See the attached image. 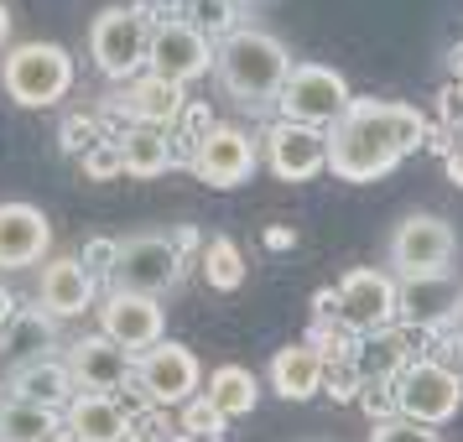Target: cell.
<instances>
[{
	"label": "cell",
	"instance_id": "cell-28",
	"mask_svg": "<svg viewBox=\"0 0 463 442\" xmlns=\"http://www.w3.org/2000/svg\"><path fill=\"white\" fill-rule=\"evenodd\" d=\"M5 343H11L22 359L58 354V317L43 313V307H22V313H16V323H11V334H5Z\"/></svg>",
	"mask_w": 463,
	"mask_h": 442
},
{
	"label": "cell",
	"instance_id": "cell-17",
	"mask_svg": "<svg viewBox=\"0 0 463 442\" xmlns=\"http://www.w3.org/2000/svg\"><path fill=\"white\" fill-rule=\"evenodd\" d=\"M63 359H68V370H73V380H79V390L115 396V390H126L130 380H136V354H130L126 343H115L109 334L73 338L63 349Z\"/></svg>",
	"mask_w": 463,
	"mask_h": 442
},
{
	"label": "cell",
	"instance_id": "cell-7",
	"mask_svg": "<svg viewBox=\"0 0 463 442\" xmlns=\"http://www.w3.org/2000/svg\"><path fill=\"white\" fill-rule=\"evenodd\" d=\"M385 260H391V271H396L401 281H406V276L453 271V260H458V230H453L442 213H406L396 230H391Z\"/></svg>",
	"mask_w": 463,
	"mask_h": 442
},
{
	"label": "cell",
	"instance_id": "cell-25",
	"mask_svg": "<svg viewBox=\"0 0 463 442\" xmlns=\"http://www.w3.org/2000/svg\"><path fill=\"white\" fill-rule=\"evenodd\" d=\"M203 396L213 400V411L224 421H240L260 406V380H255L245 364H219V370L203 380Z\"/></svg>",
	"mask_w": 463,
	"mask_h": 442
},
{
	"label": "cell",
	"instance_id": "cell-39",
	"mask_svg": "<svg viewBox=\"0 0 463 442\" xmlns=\"http://www.w3.org/2000/svg\"><path fill=\"white\" fill-rule=\"evenodd\" d=\"M172 442H224V437H219V432H177Z\"/></svg>",
	"mask_w": 463,
	"mask_h": 442
},
{
	"label": "cell",
	"instance_id": "cell-37",
	"mask_svg": "<svg viewBox=\"0 0 463 442\" xmlns=\"http://www.w3.org/2000/svg\"><path fill=\"white\" fill-rule=\"evenodd\" d=\"M442 167H448V177H453V183L463 188V141H453V146H448V156H442Z\"/></svg>",
	"mask_w": 463,
	"mask_h": 442
},
{
	"label": "cell",
	"instance_id": "cell-14",
	"mask_svg": "<svg viewBox=\"0 0 463 442\" xmlns=\"http://www.w3.org/2000/svg\"><path fill=\"white\" fill-rule=\"evenodd\" d=\"M37 307L52 313L58 323L94 313L99 307V276L89 271L79 255H47L37 266Z\"/></svg>",
	"mask_w": 463,
	"mask_h": 442
},
{
	"label": "cell",
	"instance_id": "cell-8",
	"mask_svg": "<svg viewBox=\"0 0 463 442\" xmlns=\"http://www.w3.org/2000/svg\"><path fill=\"white\" fill-rule=\"evenodd\" d=\"M396 390V411L401 417L421 421V427H448V421L458 417L463 406V370L453 364H442V359H411L401 380L391 385Z\"/></svg>",
	"mask_w": 463,
	"mask_h": 442
},
{
	"label": "cell",
	"instance_id": "cell-41",
	"mask_svg": "<svg viewBox=\"0 0 463 442\" xmlns=\"http://www.w3.org/2000/svg\"><path fill=\"white\" fill-rule=\"evenodd\" d=\"M448 63H453V73H458V84H463V42L453 47V58H448Z\"/></svg>",
	"mask_w": 463,
	"mask_h": 442
},
{
	"label": "cell",
	"instance_id": "cell-34",
	"mask_svg": "<svg viewBox=\"0 0 463 442\" xmlns=\"http://www.w3.org/2000/svg\"><path fill=\"white\" fill-rule=\"evenodd\" d=\"M115 250H120V240H89L84 250H79V260H84L99 281H109V271H115Z\"/></svg>",
	"mask_w": 463,
	"mask_h": 442
},
{
	"label": "cell",
	"instance_id": "cell-9",
	"mask_svg": "<svg viewBox=\"0 0 463 442\" xmlns=\"http://www.w3.org/2000/svg\"><path fill=\"white\" fill-rule=\"evenodd\" d=\"M354 105L349 94V79L338 68H323V63H297L281 99H276V115L281 120H297V126H317V130H334Z\"/></svg>",
	"mask_w": 463,
	"mask_h": 442
},
{
	"label": "cell",
	"instance_id": "cell-30",
	"mask_svg": "<svg viewBox=\"0 0 463 442\" xmlns=\"http://www.w3.org/2000/svg\"><path fill=\"white\" fill-rule=\"evenodd\" d=\"M99 141H109V136H105V126H99L94 115H73V120H63V156L84 162Z\"/></svg>",
	"mask_w": 463,
	"mask_h": 442
},
{
	"label": "cell",
	"instance_id": "cell-11",
	"mask_svg": "<svg viewBox=\"0 0 463 442\" xmlns=\"http://www.w3.org/2000/svg\"><path fill=\"white\" fill-rule=\"evenodd\" d=\"M213 52H219V42H213L209 32H198L188 16H167V22H156V32H151L146 73L188 89V84H198V79L213 73Z\"/></svg>",
	"mask_w": 463,
	"mask_h": 442
},
{
	"label": "cell",
	"instance_id": "cell-26",
	"mask_svg": "<svg viewBox=\"0 0 463 442\" xmlns=\"http://www.w3.org/2000/svg\"><path fill=\"white\" fill-rule=\"evenodd\" d=\"M115 141H120V156H126L130 177H162L177 162L172 156V130H162V126H126Z\"/></svg>",
	"mask_w": 463,
	"mask_h": 442
},
{
	"label": "cell",
	"instance_id": "cell-20",
	"mask_svg": "<svg viewBox=\"0 0 463 442\" xmlns=\"http://www.w3.org/2000/svg\"><path fill=\"white\" fill-rule=\"evenodd\" d=\"M417 359V349H411V328H401V323H391V328H380V334H364L349 343V364H354V375L364 380V385H396L401 370Z\"/></svg>",
	"mask_w": 463,
	"mask_h": 442
},
{
	"label": "cell",
	"instance_id": "cell-21",
	"mask_svg": "<svg viewBox=\"0 0 463 442\" xmlns=\"http://www.w3.org/2000/svg\"><path fill=\"white\" fill-rule=\"evenodd\" d=\"M63 427L79 442H126L130 427H136V411H130L120 396H105V390H79L68 400Z\"/></svg>",
	"mask_w": 463,
	"mask_h": 442
},
{
	"label": "cell",
	"instance_id": "cell-5",
	"mask_svg": "<svg viewBox=\"0 0 463 442\" xmlns=\"http://www.w3.org/2000/svg\"><path fill=\"white\" fill-rule=\"evenodd\" d=\"M396 302H401V281L391 271H375V266H359V271H349L338 281V292L317 296V307L334 313V323L354 338L391 328L396 323Z\"/></svg>",
	"mask_w": 463,
	"mask_h": 442
},
{
	"label": "cell",
	"instance_id": "cell-27",
	"mask_svg": "<svg viewBox=\"0 0 463 442\" xmlns=\"http://www.w3.org/2000/svg\"><path fill=\"white\" fill-rule=\"evenodd\" d=\"M198 271L213 292H240L245 287V250L234 245L230 234H213L209 245L198 250Z\"/></svg>",
	"mask_w": 463,
	"mask_h": 442
},
{
	"label": "cell",
	"instance_id": "cell-33",
	"mask_svg": "<svg viewBox=\"0 0 463 442\" xmlns=\"http://www.w3.org/2000/svg\"><path fill=\"white\" fill-rule=\"evenodd\" d=\"M183 411V432H224V417L213 411V400L198 390V396L188 400V406H177Z\"/></svg>",
	"mask_w": 463,
	"mask_h": 442
},
{
	"label": "cell",
	"instance_id": "cell-23",
	"mask_svg": "<svg viewBox=\"0 0 463 442\" xmlns=\"http://www.w3.org/2000/svg\"><path fill=\"white\" fill-rule=\"evenodd\" d=\"M266 375H271V390L281 400H313L323 390V380H328V354L317 349L313 338H302V343L276 349Z\"/></svg>",
	"mask_w": 463,
	"mask_h": 442
},
{
	"label": "cell",
	"instance_id": "cell-22",
	"mask_svg": "<svg viewBox=\"0 0 463 442\" xmlns=\"http://www.w3.org/2000/svg\"><path fill=\"white\" fill-rule=\"evenodd\" d=\"M120 115H126L130 126H162L172 130L177 120H183V109H188V94L177 84H167V79H156V73H141V79H130V84H120Z\"/></svg>",
	"mask_w": 463,
	"mask_h": 442
},
{
	"label": "cell",
	"instance_id": "cell-36",
	"mask_svg": "<svg viewBox=\"0 0 463 442\" xmlns=\"http://www.w3.org/2000/svg\"><path fill=\"white\" fill-rule=\"evenodd\" d=\"M16 313H22V302H16V292H5V287H0V343H5V334H11V323H16Z\"/></svg>",
	"mask_w": 463,
	"mask_h": 442
},
{
	"label": "cell",
	"instance_id": "cell-13",
	"mask_svg": "<svg viewBox=\"0 0 463 442\" xmlns=\"http://www.w3.org/2000/svg\"><path fill=\"white\" fill-rule=\"evenodd\" d=\"M260 156L281 183H313L317 172H328V130L297 126V120L276 115L260 136Z\"/></svg>",
	"mask_w": 463,
	"mask_h": 442
},
{
	"label": "cell",
	"instance_id": "cell-42",
	"mask_svg": "<svg viewBox=\"0 0 463 442\" xmlns=\"http://www.w3.org/2000/svg\"><path fill=\"white\" fill-rule=\"evenodd\" d=\"M52 442H79V437H73V432H68V427H63V432H58V437H52Z\"/></svg>",
	"mask_w": 463,
	"mask_h": 442
},
{
	"label": "cell",
	"instance_id": "cell-6",
	"mask_svg": "<svg viewBox=\"0 0 463 442\" xmlns=\"http://www.w3.org/2000/svg\"><path fill=\"white\" fill-rule=\"evenodd\" d=\"M130 385H136V396L146 400L151 411H177V406H188L203 390V364H198L193 349L162 338V343L136 354V380Z\"/></svg>",
	"mask_w": 463,
	"mask_h": 442
},
{
	"label": "cell",
	"instance_id": "cell-18",
	"mask_svg": "<svg viewBox=\"0 0 463 442\" xmlns=\"http://www.w3.org/2000/svg\"><path fill=\"white\" fill-rule=\"evenodd\" d=\"M52 255V224L37 203H0V271H32Z\"/></svg>",
	"mask_w": 463,
	"mask_h": 442
},
{
	"label": "cell",
	"instance_id": "cell-16",
	"mask_svg": "<svg viewBox=\"0 0 463 442\" xmlns=\"http://www.w3.org/2000/svg\"><path fill=\"white\" fill-rule=\"evenodd\" d=\"M99 334H109L115 343H126L130 354H141L151 343H162L167 317H162V296H141V292H115L109 287L99 296Z\"/></svg>",
	"mask_w": 463,
	"mask_h": 442
},
{
	"label": "cell",
	"instance_id": "cell-35",
	"mask_svg": "<svg viewBox=\"0 0 463 442\" xmlns=\"http://www.w3.org/2000/svg\"><path fill=\"white\" fill-rule=\"evenodd\" d=\"M442 126H448V130L463 126V84L458 89H442Z\"/></svg>",
	"mask_w": 463,
	"mask_h": 442
},
{
	"label": "cell",
	"instance_id": "cell-44",
	"mask_svg": "<svg viewBox=\"0 0 463 442\" xmlns=\"http://www.w3.org/2000/svg\"><path fill=\"white\" fill-rule=\"evenodd\" d=\"M458 323H463V317H458Z\"/></svg>",
	"mask_w": 463,
	"mask_h": 442
},
{
	"label": "cell",
	"instance_id": "cell-1",
	"mask_svg": "<svg viewBox=\"0 0 463 442\" xmlns=\"http://www.w3.org/2000/svg\"><path fill=\"white\" fill-rule=\"evenodd\" d=\"M427 115L396 99H354L328 130V172L338 183H375L427 141Z\"/></svg>",
	"mask_w": 463,
	"mask_h": 442
},
{
	"label": "cell",
	"instance_id": "cell-12",
	"mask_svg": "<svg viewBox=\"0 0 463 442\" xmlns=\"http://www.w3.org/2000/svg\"><path fill=\"white\" fill-rule=\"evenodd\" d=\"M255 162H260V141H250V130L240 126H209L193 141V177L209 188H240L250 183Z\"/></svg>",
	"mask_w": 463,
	"mask_h": 442
},
{
	"label": "cell",
	"instance_id": "cell-24",
	"mask_svg": "<svg viewBox=\"0 0 463 442\" xmlns=\"http://www.w3.org/2000/svg\"><path fill=\"white\" fill-rule=\"evenodd\" d=\"M63 432V411L22 396H0V442H52Z\"/></svg>",
	"mask_w": 463,
	"mask_h": 442
},
{
	"label": "cell",
	"instance_id": "cell-10",
	"mask_svg": "<svg viewBox=\"0 0 463 442\" xmlns=\"http://www.w3.org/2000/svg\"><path fill=\"white\" fill-rule=\"evenodd\" d=\"M183 250L172 245V234H126L115 250L109 287L115 292H141V296H167L183 281Z\"/></svg>",
	"mask_w": 463,
	"mask_h": 442
},
{
	"label": "cell",
	"instance_id": "cell-43",
	"mask_svg": "<svg viewBox=\"0 0 463 442\" xmlns=\"http://www.w3.org/2000/svg\"><path fill=\"white\" fill-rule=\"evenodd\" d=\"M230 5H240V11H245V5H255V0H230Z\"/></svg>",
	"mask_w": 463,
	"mask_h": 442
},
{
	"label": "cell",
	"instance_id": "cell-40",
	"mask_svg": "<svg viewBox=\"0 0 463 442\" xmlns=\"http://www.w3.org/2000/svg\"><path fill=\"white\" fill-rule=\"evenodd\" d=\"M5 42H11V11H5V0H0V52H5Z\"/></svg>",
	"mask_w": 463,
	"mask_h": 442
},
{
	"label": "cell",
	"instance_id": "cell-29",
	"mask_svg": "<svg viewBox=\"0 0 463 442\" xmlns=\"http://www.w3.org/2000/svg\"><path fill=\"white\" fill-rule=\"evenodd\" d=\"M234 11H240V5H230V0H183V16H188L198 32H209L213 42L234 32Z\"/></svg>",
	"mask_w": 463,
	"mask_h": 442
},
{
	"label": "cell",
	"instance_id": "cell-38",
	"mask_svg": "<svg viewBox=\"0 0 463 442\" xmlns=\"http://www.w3.org/2000/svg\"><path fill=\"white\" fill-rule=\"evenodd\" d=\"M126 442H172V437H162V432H151L146 421L136 417V427H130V437H126Z\"/></svg>",
	"mask_w": 463,
	"mask_h": 442
},
{
	"label": "cell",
	"instance_id": "cell-31",
	"mask_svg": "<svg viewBox=\"0 0 463 442\" xmlns=\"http://www.w3.org/2000/svg\"><path fill=\"white\" fill-rule=\"evenodd\" d=\"M370 442H438V427H421V421L396 411V417H380L370 427Z\"/></svg>",
	"mask_w": 463,
	"mask_h": 442
},
{
	"label": "cell",
	"instance_id": "cell-15",
	"mask_svg": "<svg viewBox=\"0 0 463 442\" xmlns=\"http://www.w3.org/2000/svg\"><path fill=\"white\" fill-rule=\"evenodd\" d=\"M453 317H463V287L453 271L442 276H406L396 302V323L411 334H438Z\"/></svg>",
	"mask_w": 463,
	"mask_h": 442
},
{
	"label": "cell",
	"instance_id": "cell-2",
	"mask_svg": "<svg viewBox=\"0 0 463 442\" xmlns=\"http://www.w3.org/2000/svg\"><path fill=\"white\" fill-rule=\"evenodd\" d=\"M292 68L297 63L287 42L271 37L266 26H234L230 37H219V52H213V79L240 109H271Z\"/></svg>",
	"mask_w": 463,
	"mask_h": 442
},
{
	"label": "cell",
	"instance_id": "cell-32",
	"mask_svg": "<svg viewBox=\"0 0 463 442\" xmlns=\"http://www.w3.org/2000/svg\"><path fill=\"white\" fill-rule=\"evenodd\" d=\"M79 167H84L89 177H94V183H105V177H120V172H126V156H120V141H115V136H109V141H99V146L89 151V156L79 162Z\"/></svg>",
	"mask_w": 463,
	"mask_h": 442
},
{
	"label": "cell",
	"instance_id": "cell-3",
	"mask_svg": "<svg viewBox=\"0 0 463 442\" xmlns=\"http://www.w3.org/2000/svg\"><path fill=\"white\" fill-rule=\"evenodd\" d=\"M0 89L22 109H52L73 89V58L58 42H16L0 52Z\"/></svg>",
	"mask_w": 463,
	"mask_h": 442
},
{
	"label": "cell",
	"instance_id": "cell-4",
	"mask_svg": "<svg viewBox=\"0 0 463 442\" xmlns=\"http://www.w3.org/2000/svg\"><path fill=\"white\" fill-rule=\"evenodd\" d=\"M151 32H156V22L141 5H109L89 26V58H94V68L105 73L109 84H130V79L146 73Z\"/></svg>",
	"mask_w": 463,
	"mask_h": 442
},
{
	"label": "cell",
	"instance_id": "cell-19",
	"mask_svg": "<svg viewBox=\"0 0 463 442\" xmlns=\"http://www.w3.org/2000/svg\"><path fill=\"white\" fill-rule=\"evenodd\" d=\"M5 396H22V400H37V406H52V411H68V400L79 396V380H73L63 354H32L5 375Z\"/></svg>",
	"mask_w": 463,
	"mask_h": 442
}]
</instances>
